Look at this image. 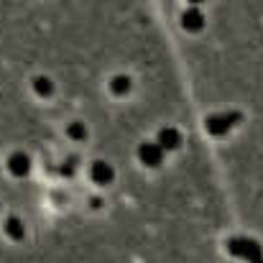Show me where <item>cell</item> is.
Listing matches in <instances>:
<instances>
[{
	"instance_id": "obj_1",
	"label": "cell",
	"mask_w": 263,
	"mask_h": 263,
	"mask_svg": "<svg viewBox=\"0 0 263 263\" xmlns=\"http://www.w3.org/2000/svg\"><path fill=\"white\" fill-rule=\"evenodd\" d=\"M228 248H230V253H233L235 258H240V261L263 263V248H261V243L253 240V238L238 235V238H233V240L228 243Z\"/></svg>"
},
{
	"instance_id": "obj_2",
	"label": "cell",
	"mask_w": 263,
	"mask_h": 263,
	"mask_svg": "<svg viewBox=\"0 0 263 263\" xmlns=\"http://www.w3.org/2000/svg\"><path fill=\"white\" fill-rule=\"evenodd\" d=\"M240 120H243V115H240L238 110L217 112V115H210V118H207V130H210L212 136H225V133H230Z\"/></svg>"
},
{
	"instance_id": "obj_3",
	"label": "cell",
	"mask_w": 263,
	"mask_h": 263,
	"mask_svg": "<svg viewBox=\"0 0 263 263\" xmlns=\"http://www.w3.org/2000/svg\"><path fill=\"white\" fill-rule=\"evenodd\" d=\"M181 26H184V31H192V33L202 31L204 28V13L197 5H192L189 10L181 13Z\"/></svg>"
},
{
	"instance_id": "obj_4",
	"label": "cell",
	"mask_w": 263,
	"mask_h": 263,
	"mask_svg": "<svg viewBox=\"0 0 263 263\" xmlns=\"http://www.w3.org/2000/svg\"><path fill=\"white\" fill-rule=\"evenodd\" d=\"M8 172L13 176H26L31 172V156L23 151H15L8 156Z\"/></svg>"
},
{
	"instance_id": "obj_5",
	"label": "cell",
	"mask_w": 263,
	"mask_h": 263,
	"mask_svg": "<svg viewBox=\"0 0 263 263\" xmlns=\"http://www.w3.org/2000/svg\"><path fill=\"white\" fill-rule=\"evenodd\" d=\"M138 159L146 164V166H159L164 161V151L156 146V143H143L138 148Z\"/></svg>"
},
{
	"instance_id": "obj_6",
	"label": "cell",
	"mask_w": 263,
	"mask_h": 263,
	"mask_svg": "<svg viewBox=\"0 0 263 263\" xmlns=\"http://www.w3.org/2000/svg\"><path fill=\"white\" fill-rule=\"evenodd\" d=\"M179 143H181L179 130H174V128H161V130H159L156 146H159L164 154H166V151H174V148H179Z\"/></svg>"
},
{
	"instance_id": "obj_7",
	"label": "cell",
	"mask_w": 263,
	"mask_h": 263,
	"mask_svg": "<svg viewBox=\"0 0 263 263\" xmlns=\"http://www.w3.org/2000/svg\"><path fill=\"white\" fill-rule=\"evenodd\" d=\"M89 174H92V181L100 184V186H105V184H110L115 179V172H112V166L107 161H95L92 169H89Z\"/></svg>"
},
{
	"instance_id": "obj_8",
	"label": "cell",
	"mask_w": 263,
	"mask_h": 263,
	"mask_svg": "<svg viewBox=\"0 0 263 263\" xmlns=\"http://www.w3.org/2000/svg\"><path fill=\"white\" fill-rule=\"evenodd\" d=\"M5 233H8V235H10L13 240H21V238H23V233H26V228H23L21 217L10 215V217L5 220Z\"/></svg>"
},
{
	"instance_id": "obj_9",
	"label": "cell",
	"mask_w": 263,
	"mask_h": 263,
	"mask_svg": "<svg viewBox=\"0 0 263 263\" xmlns=\"http://www.w3.org/2000/svg\"><path fill=\"white\" fill-rule=\"evenodd\" d=\"M110 89H112V95H128L130 92V77H125V74H118V77H112V82H110Z\"/></svg>"
},
{
	"instance_id": "obj_10",
	"label": "cell",
	"mask_w": 263,
	"mask_h": 263,
	"mask_svg": "<svg viewBox=\"0 0 263 263\" xmlns=\"http://www.w3.org/2000/svg\"><path fill=\"white\" fill-rule=\"evenodd\" d=\"M33 89H36L39 97H51L54 95V82L49 77H36L33 80Z\"/></svg>"
},
{
	"instance_id": "obj_11",
	"label": "cell",
	"mask_w": 263,
	"mask_h": 263,
	"mask_svg": "<svg viewBox=\"0 0 263 263\" xmlns=\"http://www.w3.org/2000/svg\"><path fill=\"white\" fill-rule=\"evenodd\" d=\"M67 133H69L72 141H85V138H87V128H85L82 123H69Z\"/></svg>"
},
{
	"instance_id": "obj_12",
	"label": "cell",
	"mask_w": 263,
	"mask_h": 263,
	"mask_svg": "<svg viewBox=\"0 0 263 263\" xmlns=\"http://www.w3.org/2000/svg\"><path fill=\"white\" fill-rule=\"evenodd\" d=\"M189 3H192V5H199V3H204V0H189Z\"/></svg>"
}]
</instances>
